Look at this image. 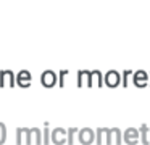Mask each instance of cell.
I'll return each mask as SVG.
<instances>
[{"label":"cell","mask_w":150,"mask_h":145,"mask_svg":"<svg viewBox=\"0 0 150 145\" xmlns=\"http://www.w3.org/2000/svg\"><path fill=\"white\" fill-rule=\"evenodd\" d=\"M5 140H7V126L0 122V145L5 144Z\"/></svg>","instance_id":"13"},{"label":"cell","mask_w":150,"mask_h":145,"mask_svg":"<svg viewBox=\"0 0 150 145\" xmlns=\"http://www.w3.org/2000/svg\"><path fill=\"white\" fill-rule=\"evenodd\" d=\"M147 124H142L140 126V142H142L144 145H149L150 144V140H147Z\"/></svg>","instance_id":"12"},{"label":"cell","mask_w":150,"mask_h":145,"mask_svg":"<svg viewBox=\"0 0 150 145\" xmlns=\"http://www.w3.org/2000/svg\"><path fill=\"white\" fill-rule=\"evenodd\" d=\"M50 140L55 145L66 144V142H68V131H65V129H62V127H57L55 131L52 132V135H50Z\"/></svg>","instance_id":"6"},{"label":"cell","mask_w":150,"mask_h":145,"mask_svg":"<svg viewBox=\"0 0 150 145\" xmlns=\"http://www.w3.org/2000/svg\"><path fill=\"white\" fill-rule=\"evenodd\" d=\"M132 79H134V86H137V87H145L147 82H149V76H147V73L142 71V69L136 71L134 76H132Z\"/></svg>","instance_id":"10"},{"label":"cell","mask_w":150,"mask_h":145,"mask_svg":"<svg viewBox=\"0 0 150 145\" xmlns=\"http://www.w3.org/2000/svg\"><path fill=\"white\" fill-rule=\"evenodd\" d=\"M123 140L126 142L127 145H136L137 142L140 140V132L137 131L136 127H127L123 134Z\"/></svg>","instance_id":"4"},{"label":"cell","mask_w":150,"mask_h":145,"mask_svg":"<svg viewBox=\"0 0 150 145\" xmlns=\"http://www.w3.org/2000/svg\"><path fill=\"white\" fill-rule=\"evenodd\" d=\"M79 132V129H76V127H69V131H68V144L71 145L73 142H74V134H78Z\"/></svg>","instance_id":"14"},{"label":"cell","mask_w":150,"mask_h":145,"mask_svg":"<svg viewBox=\"0 0 150 145\" xmlns=\"http://www.w3.org/2000/svg\"><path fill=\"white\" fill-rule=\"evenodd\" d=\"M16 82H18V86H20V87L26 89V87H29V86H31V82H33V76H31L29 71L23 69V71H20V73H18V76H16Z\"/></svg>","instance_id":"9"},{"label":"cell","mask_w":150,"mask_h":145,"mask_svg":"<svg viewBox=\"0 0 150 145\" xmlns=\"http://www.w3.org/2000/svg\"><path fill=\"white\" fill-rule=\"evenodd\" d=\"M40 84H42L44 87H53L57 84V74L53 73L52 69H47L44 71L42 74H40Z\"/></svg>","instance_id":"8"},{"label":"cell","mask_w":150,"mask_h":145,"mask_svg":"<svg viewBox=\"0 0 150 145\" xmlns=\"http://www.w3.org/2000/svg\"><path fill=\"white\" fill-rule=\"evenodd\" d=\"M120 144L121 145V131L118 127H100L97 129V144Z\"/></svg>","instance_id":"2"},{"label":"cell","mask_w":150,"mask_h":145,"mask_svg":"<svg viewBox=\"0 0 150 145\" xmlns=\"http://www.w3.org/2000/svg\"><path fill=\"white\" fill-rule=\"evenodd\" d=\"M95 139H97V132H94V129H91V127H82L78 132V140L82 145H91Z\"/></svg>","instance_id":"3"},{"label":"cell","mask_w":150,"mask_h":145,"mask_svg":"<svg viewBox=\"0 0 150 145\" xmlns=\"http://www.w3.org/2000/svg\"><path fill=\"white\" fill-rule=\"evenodd\" d=\"M91 84H92V86L95 84L97 87H100L102 84H103V82H102V76H100V73H98V71L91 73Z\"/></svg>","instance_id":"11"},{"label":"cell","mask_w":150,"mask_h":145,"mask_svg":"<svg viewBox=\"0 0 150 145\" xmlns=\"http://www.w3.org/2000/svg\"><path fill=\"white\" fill-rule=\"evenodd\" d=\"M16 84V76L10 69L0 71V87H13Z\"/></svg>","instance_id":"5"},{"label":"cell","mask_w":150,"mask_h":145,"mask_svg":"<svg viewBox=\"0 0 150 145\" xmlns=\"http://www.w3.org/2000/svg\"><path fill=\"white\" fill-rule=\"evenodd\" d=\"M26 144L31 145V142L34 144H42V137H40V131L37 127H18L16 129V144Z\"/></svg>","instance_id":"1"},{"label":"cell","mask_w":150,"mask_h":145,"mask_svg":"<svg viewBox=\"0 0 150 145\" xmlns=\"http://www.w3.org/2000/svg\"><path fill=\"white\" fill-rule=\"evenodd\" d=\"M120 81H121V76H120V73L115 71V69L108 71L103 76V82H105V86H108V87H118L120 86Z\"/></svg>","instance_id":"7"}]
</instances>
